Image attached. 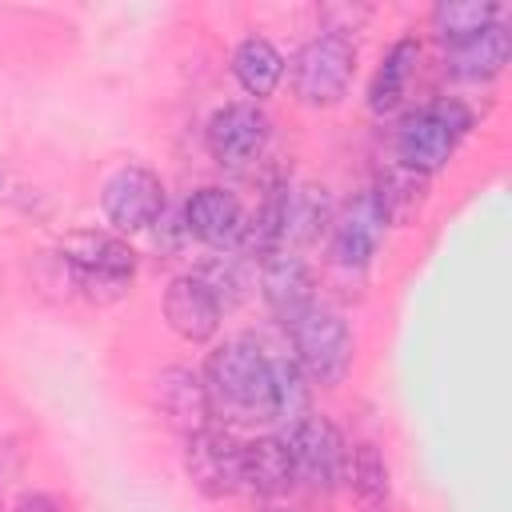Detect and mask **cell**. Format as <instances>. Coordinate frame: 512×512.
<instances>
[{
    "label": "cell",
    "mask_w": 512,
    "mask_h": 512,
    "mask_svg": "<svg viewBox=\"0 0 512 512\" xmlns=\"http://www.w3.org/2000/svg\"><path fill=\"white\" fill-rule=\"evenodd\" d=\"M204 384L216 416L228 412L236 420H272V356L252 336L220 344L204 364Z\"/></svg>",
    "instance_id": "cell-1"
},
{
    "label": "cell",
    "mask_w": 512,
    "mask_h": 512,
    "mask_svg": "<svg viewBox=\"0 0 512 512\" xmlns=\"http://www.w3.org/2000/svg\"><path fill=\"white\" fill-rule=\"evenodd\" d=\"M468 128H472V112L460 100L424 104V108L408 112L396 128V164H404L420 176H432L452 160V152L468 136Z\"/></svg>",
    "instance_id": "cell-2"
},
{
    "label": "cell",
    "mask_w": 512,
    "mask_h": 512,
    "mask_svg": "<svg viewBox=\"0 0 512 512\" xmlns=\"http://www.w3.org/2000/svg\"><path fill=\"white\" fill-rule=\"evenodd\" d=\"M56 252L72 284L96 300H116L136 276V252L108 232H68Z\"/></svg>",
    "instance_id": "cell-3"
},
{
    "label": "cell",
    "mask_w": 512,
    "mask_h": 512,
    "mask_svg": "<svg viewBox=\"0 0 512 512\" xmlns=\"http://www.w3.org/2000/svg\"><path fill=\"white\" fill-rule=\"evenodd\" d=\"M288 336H292V360L300 364V372L312 380V384H340L348 364H352V336H348V324L336 308H324V304H312L304 308L292 324H288Z\"/></svg>",
    "instance_id": "cell-4"
},
{
    "label": "cell",
    "mask_w": 512,
    "mask_h": 512,
    "mask_svg": "<svg viewBox=\"0 0 512 512\" xmlns=\"http://www.w3.org/2000/svg\"><path fill=\"white\" fill-rule=\"evenodd\" d=\"M352 72H356V44L344 40V36H312L296 60H292V88L300 96V104L308 108H328L336 104L348 84H352Z\"/></svg>",
    "instance_id": "cell-5"
},
{
    "label": "cell",
    "mask_w": 512,
    "mask_h": 512,
    "mask_svg": "<svg viewBox=\"0 0 512 512\" xmlns=\"http://www.w3.org/2000/svg\"><path fill=\"white\" fill-rule=\"evenodd\" d=\"M272 136V120L256 100H236L212 112L208 120V152L224 168H244L264 156Z\"/></svg>",
    "instance_id": "cell-6"
},
{
    "label": "cell",
    "mask_w": 512,
    "mask_h": 512,
    "mask_svg": "<svg viewBox=\"0 0 512 512\" xmlns=\"http://www.w3.org/2000/svg\"><path fill=\"white\" fill-rule=\"evenodd\" d=\"M284 444H288V452H292L296 480H304L308 488L332 492V488L344 480L348 448H344V440H340V432H336L332 420L308 416V420H300L292 432H284Z\"/></svg>",
    "instance_id": "cell-7"
},
{
    "label": "cell",
    "mask_w": 512,
    "mask_h": 512,
    "mask_svg": "<svg viewBox=\"0 0 512 512\" xmlns=\"http://www.w3.org/2000/svg\"><path fill=\"white\" fill-rule=\"evenodd\" d=\"M100 208L108 224H116L120 232H144L164 216V184L152 168L128 164L108 176L100 192Z\"/></svg>",
    "instance_id": "cell-8"
},
{
    "label": "cell",
    "mask_w": 512,
    "mask_h": 512,
    "mask_svg": "<svg viewBox=\"0 0 512 512\" xmlns=\"http://www.w3.org/2000/svg\"><path fill=\"white\" fill-rule=\"evenodd\" d=\"M184 472L192 488L208 500L236 496L240 492V444L220 428L192 432L184 436Z\"/></svg>",
    "instance_id": "cell-9"
},
{
    "label": "cell",
    "mask_w": 512,
    "mask_h": 512,
    "mask_svg": "<svg viewBox=\"0 0 512 512\" xmlns=\"http://www.w3.org/2000/svg\"><path fill=\"white\" fill-rule=\"evenodd\" d=\"M152 400H156V412L164 416V424L176 428V432H184V436L204 432L216 420L208 384L192 368H164L156 376V384H152Z\"/></svg>",
    "instance_id": "cell-10"
},
{
    "label": "cell",
    "mask_w": 512,
    "mask_h": 512,
    "mask_svg": "<svg viewBox=\"0 0 512 512\" xmlns=\"http://www.w3.org/2000/svg\"><path fill=\"white\" fill-rule=\"evenodd\" d=\"M384 228H388V220H384L380 204L372 200V192L352 196L348 208L340 216H332V260L352 272L368 268L384 240Z\"/></svg>",
    "instance_id": "cell-11"
},
{
    "label": "cell",
    "mask_w": 512,
    "mask_h": 512,
    "mask_svg": "<svg viewBox=\"0 0 512 512\" xmlns=\"http://www.w3.org/2000/svg\"><path fill=\"white\" fill-rule=\"evenodd\" d=\"M260 296H264V304L272 308L276 320L292 324L304 308L316 304L312 268H308L296 252H288V248L264 256V260H260Z\"/></svg>",
    "instance_id": "cell-12"
},
{
    "label": "cell",
    "mask_w": 512,
    "mask_h": 512,
    "mask_svg": "<svg viewBox=\"0 0 512 512\" xmlns=\"http://www.w3.org/2000/svg\"><path fill=\"white\" fill-rule=\"evenodd\" d=\"M180 220H184L188 236H196L200 244L220 248V252L236 248V244H240V232H244V208H240V200H236L232 192L216 188V184L196 188V192L188 196Z\"/></svg>",
    "instance_id": "cell-13"
},
{
    "label": "cell",
    "mask_w": 512,
    "mask_h": 512,
    "mask_svg": "<svg viewBox=\"0 0 512 512\" xmlns=\"http://www.w3.org/2000/svg\"><path fill=\"white\" fill-rule=\"evenodd\" d=\"M164 320L168 328L188 340V344H204L216 328H220V304L212 300V292L188 272V276H176L168 288H164Z\"/></svg>",
    "instance_id": "cell-14"
},
{
    "label": "cell",
    "mask_w": 512,
    "mask_h": 512,
    "mask_svg": "<svg viewBox=\"0 0 512 512\" xmlns=\"http://www.w3.org/2000/svg\"><path fill=\"white\" fill-rule=\"evenodd\" d=\"M292 484H296V468L284 436H256L240 444V488H248L260 500H276Z\"/></svg>",
    "instance_id": "cell-15"
},
{
    "label": "cell",
    "mask_w": 512,
    "mask_h": 512,
    "mask_svg": "<svg viewBox=\"0 0 512 512\" xmlns=\"http://www.w3.org/2000/svg\"><path fill=\"white\" fill-rule=\"evenodd\" d=\"M512 56V36L504 24H492L476 36H468L464 44H452L444 48V68L456 76V80H468V84H484L492 76L504 72Z\"/></svg>",
    "instance_id": "cell-16"
},
{
    "label": "cell",
    "mask_w": 512,
    "mask_h": 512,
    "mask_svg": "<svg viewBox=\"0 0 512 512\" xmlns=\"http://www.w3.org/2000/svg\"><path fill=\"white\" fill-rule=\"evenodd\" d=\"M332 228V200L316 184H280V236L288 244H312Z\"/></svg>",
    "instance_id": "cell-17"
},
{
    "label": "cell",
    "mask_w": 512,
    "mask_h": 512,
    "mask_svg": "<svg viewBox=\"0 0 512 512\" xmlns=\"http://www.w3.org/2000/svg\"><path fill=\"white\" fill-rule=\"evenodd\" d=\"M416 60H420V44H416L412 36H400V40L384 52V60H380V68H376V76H372V88H368V108H372V116H392V112L404 104L408 84H412V76H416Z\"/></svg>",
    "instance_id": "cell-18"
},
{
    "label": "cell",
    "mask_w": 512,
    "mask_h": 512,
    "mask_svg": "<svg viewBox=\"0 0 512 512\" xmlns=\"http://www.w3.org/2000/svg\"><path fill=\"white\" fill-rule=\"evenodd\" d=\"M368 192L380 204V212H384L388 224H408L420 212V204H424L428 176H420V172H412V168H404V164L392 160L388 168L376 172V184Z\"/></svg>",
    "instance_id": "cell-19"
},
{
    "label": "cell",
    "mask_w": 512,
    "mask_h": 512,
    "mask_svg": "<svg viewBox=\"0 0 512 512\" xmlns=\"http://www.w3.org/2000/svg\"><path fill=\"white\" fill-rule=\"evenodd\" d=\"M232 76H236V84H240L248 96L264 100V96L276 92V84H280V76H284V56H280L264 36H248V40H240L236 52H232Z\"/></svg>",
    "instance_id": "cell-20"
},
{
    "label": "cell",
    "mask_w": 512,
    "mask_h": 512,
    "mask_svg": "<svg viewBox=\"0 0 512 512\" xmlns=\"http://www.w3.org/2000/svg\"><path fill=\"white\" fill-rule=\"evenodd\" d=\"M312 416V388H308V376L300 372L296 360L288 356H272V420L292 432L300 420ZM280 432V436H284Z\"/></svg>",
    "instance_id": "cell-21"
},
{
    "label": "cell",
    "mask_w": 512,
    "mask_h": 512,
    "mask_svg": "<svg viewBox=\"0 0 512 512\" xmlns=\"http://www.w3.org/2000/svg\"><path fill=\"white\" fill-rule=\"evenodd\" d=\"M344 480H348V488L356 492V500H360V504H368V508H384V504H388L392 472H388L384 452H380L372 440H360V444H352V448H348Z\"/></svg>",
    "instance_id": "cell-22"
},
{
    "label": "cell",
    "mask_w": 512,
    "mask_h": 512,
    "mask_svg": "<svg viewBox=\"0 0 512 512\" xmlns=\"http://www.w3.org/2000/svg\"><path fill=\"white\" fill-rule=\"evenodd\" d=\"M500 24V4H484V0H440L432 8V28L440 36L444 48L452 44H464L468 36L484 32Z\"/></svg>",
    "instance_id": "cell-23"
},
{
    "label": "cell",
    "mask_w": 512,
    "mask_h": 512,
    "mask_svg": "<svg viewBox=\"0 0 512 512\" xmlns=\"http://www.w3.org/2000/svg\"><path fill=\"white\" fill-rule=\"evenodd\" d=\"M192 276L212 292V300L220 304V312H224V308H232V304H240V300H244V292H248L244 264H240V256H228V252H220V256L204 260Z\"/></svg>",
    "instance_id": "cell-24"
},
{
    "label": "cell",
    "mask_w": 512,
    "mask_h": 512,
    "mask_svg": "<svg viewBox=\"0 0 512 512\" xmlns=\"http://www.w3.org/2000/svg\"><path fill=\"white\" fill-rule=\"evenodd\" d=\"M16 512H60V500L48 492H32V496H20Z\"/></svg>",
    "instance_id": "cell-25"
},
{
    "label": "cell",
    "mask_w": 512,
    "mask_h": 512,
    "mask_svg": "<svg viewBox=\"0 0 512 512\" xmlns=\"http://www.w3.org/2000/svg\"><path fill=\"white\" fill-rule=\"evenodd\" d=\"M252 512H296V508H288V504H280V500H264V504H256Z\"/></svg>",
    "instance_id": "cell-26"
},
{
    "label": "cell",
    "mask_w": 512,
    "mask_h": 512,
    "mask_svg": "<svg viewBox=\"0 0 512 512\" xmlns=\"http://www.w3.org/2000/svg\"><path fill=\"white\" fill-rule=\"evenodd\" d=\"M0 484H4V472H0Z\"/></svg>",
    "instance_id": "cell-27"
},
{
    "label": "cell",
    "mask_w": 512,
    "mask_h": 512,
    "mask_svg": "<svg viewBox=\"0 0 512 512\" xmlns=\"http://www.w3.org/2000/svg\"><path fill=\"white\" fill-rule=\"evenodd\" d=\"M0 188H4V176H0Z\"/></svg>",
    "instance_id": "cell-28"
}]
</instances>
